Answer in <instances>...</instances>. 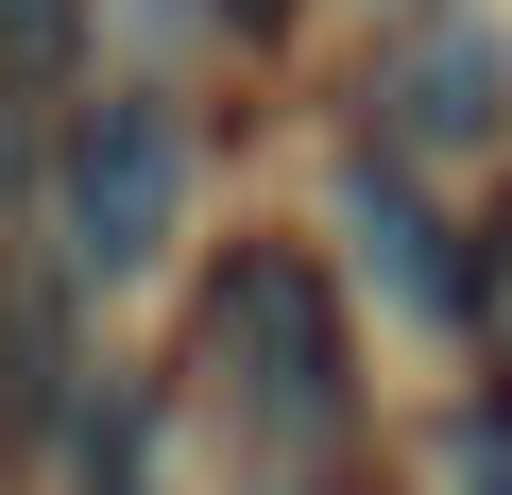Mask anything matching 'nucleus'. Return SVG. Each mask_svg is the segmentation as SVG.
I'll return each mask as SVG.
<instances>
[{
    "label": "nucleus",
    "instance_id": "3",
    "mask_svg": "<svg viewBox=\"0 0 512 495\" xmlns=\"http://www.w3.org/2000/svg\"><path fill=\"white\" fill-rule=\"evenodd\" d=\"M359 103L393 154H478V137H512V35L461 0H410V35L359 69Z\"/></svg>",
    "mask_w": 512,
    "mask_h": 495
},
{
    "label": "nucleus",
    "instance_id": "2",
    "mask_svg": "<svg viewBox=\"0 0 512 495\" xmlns=\"http://www.w3.org/2000/svg\"><path fill=\"white\" fill-rule=\"evenodd\" d=\"M188 222V120L154 86H86L69 120V274H154Z\"/></svg>",
    "mask_w": 512,
    "mask_h": 495
},
{
    "label": "nucleus",
    "instance_id": "6",
    "mask_svg": "<svg viewBox=\"0 0 512 495\" xmlns=\"http://www.w3.org/2000/svg\"><path fill=\"white\" fill-rule=\"evenodd\" d=\"M461 325H478V342H495V376H512V222L478 239V291H461Z\"/></svg>",
    "mask_w": 512,
    "mask_h": 495
},
{
    "label": "nucleus",
    "instance_id": "1",
    "mask_svg": "<svg viewBox=\"0 0 512 495\" xmlns=\"http://www.w3.org/2000/svg\"><path fill=\"white\" fill-rule=\"evenodd\" d=\"M205 359H222V410L274 427V444H342V308L291 239H239V274L205 291Z\"/></svg>",
    "mask_w": 512,
    "mask_h": 495
},
{
    "label": "nucleus",
    "instance_id": "4",
    "mask_svg": "<svg viewBox=\"0 0 512 495\" xmlns=\"http://www.w3.org/2000/svg\"><path fill=\"white\" fill-rule=\"evenodd\" d=\"M325 222H342V239H359V274H376V291H393V308H410V325H461V291H478V274H461V257H444V222H427V205H410V171H393V154H359V171H342V205H325Z\"/></svg>",
    "mask_w": 512,
    "mask_h": 495
},
{
    "label": "nucleus",
    "instance_id": "7",
    "mask_svg": "<svg viewBox=\"0 0 512 495\" xmlns=\"http://www.w3.org/2000/svg\"><path fill=\"white\" fill-rule=\"evenodd\" d=\"M205 18H222L239 52H274V35H291V0H205Z\"/></svg>",
    "mask_w": 512,
    "mask_h": 495
},
{
    "label": "nucleus",
    "instance_id": "5",
    "mask_svg": "<svg viewBox=\"0 0 512 495\" xmlns=\"http://www.w3.org/2000/svg\"><path fill=\"white\" fill-rule=\"evenodd\" d=\"M52 376H69V325H52V291H18V325H0V410H52Z\"/></svg>",
    "mask_w": 512,
    "mask_h": 495
}]
</instances>
